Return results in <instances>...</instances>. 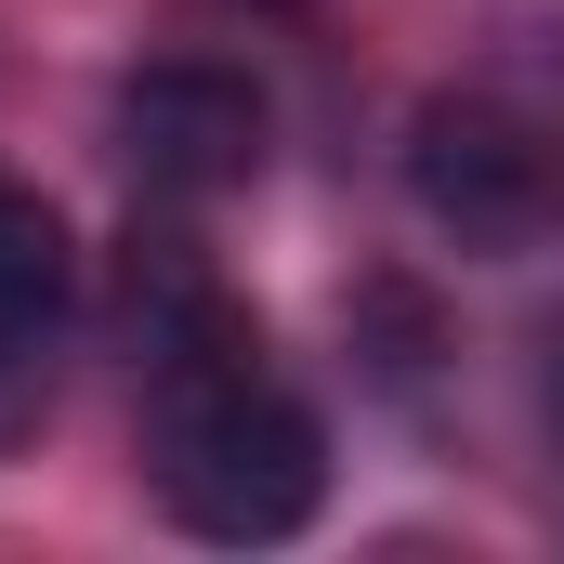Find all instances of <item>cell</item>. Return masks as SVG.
Instances as JSON below:
<instances>
[{
  "instance_id": "cell-1",
  "label": "cell",
  "mask_w": 564,
  "mask_h": 564,
  "mask_svg": "<svg viewBox=\"0 0 564 564\" xmlns=\"http://www.w3.org/2000/svg\"><path fill=\"white\" fill-rule=\"evenodd\" d=\"M144 315V473L158 512L210 552H276L328 512V421L263 368V315L197 263V237L132 224Z\"/></svg>"
},
{
  "instance_id": "cell-2",
  "label": "cell",
  "mask_w": 564,
  "mask_h": 564,
  "mask_svg": "<svg viewBox=\"0 0 564 564\" xmlns=\"http://www.w3.org/2000/svg\"><path fill=\"white\" fill-rule=\"evenodd\" d=\"M276 144V106L250 66H210V53H158L119 79V158H132L144 197H237Z\"/></svg>"
},
{
  "instance_id": "cell-3",
  "label": "cell",
  "mask_w": 564,
  "mask_h": 564,
  "mask_svg": "<svg viewBox=\"0 0 564 564\" xmlns=\"http://www.w3.org/2000/svg\"><path fill=\"white\" fill-rule=\"evenodd\" d=\"M408 197L459 250H525L552 224V144L512 106H486V93H433L408 119Z\"/></svg>"
},
{
  "instance_id": "cell-4",
  "label": "cell",
  "mask_w": 564,
  "mask_h": 564,
  "mask_svg": "<svg viewBox=\"0 0 564 564\" xmlns=\"http://www.w3.org/2000/svg\"><path fill=\"white\" fill-rule=\"evenodd\" d=\"M79 315V250H66V210L40 184L0 171V433L53 394V341Z\"/></svg>"
},
{
  "instance_id": "cell-5",
  "label": "cell",
  "mask_w": 564,
  "mask_h": 564,
  "mask_svg": "<svg viewBox=\"0 0 564 564\" xmlns=\"http://www.w3.org/2000/svg\"><path fill=\"white\" fill-rule=\"evenodd\" d=\"M552 394H564V368H552Z\"/></svg>"
}]
</instances>
